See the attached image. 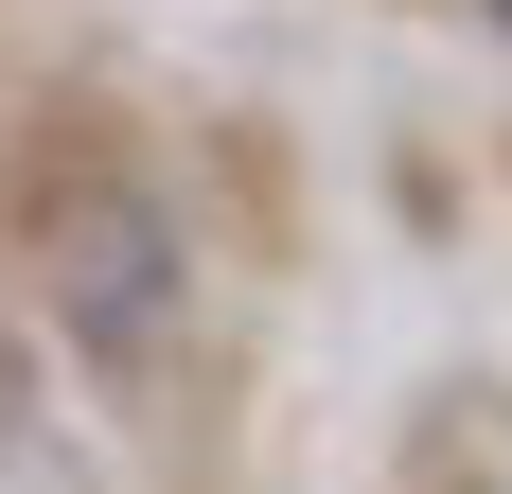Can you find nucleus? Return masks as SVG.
Segmentation results:
<instances>
[{"mask_svg": "<svg viewBox=\"0 0 512 494\" xmlns=\"http://www.w3.org/2000/svg\"><path fill=\"white\" fill-rule=\"evenodd\" d=\"M36 247H53V318H71V336L89 353H124V371H142L159 336H177V212L142 195V177H53L36 195Z\"/></svg>", "mask_w": 512, "mask_h": 494, "instance_id": "f257e3e1", "label": "nucleus"}, {"mask_svg": "<svg viewBox=\"0 0 512 494\" xmlns=\"http://www.w3.org/2000/svg\"><path fill=\"white\" fill-rule=\"evenodd\" d=\"M477 18H495V36H512V0H477Z\"/></svg>", "mask_w": 512, "mask_h": 494, "instance_id": "f03ea898", "label": "nucleus"}]
</instances>
